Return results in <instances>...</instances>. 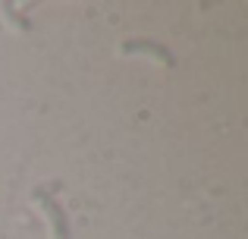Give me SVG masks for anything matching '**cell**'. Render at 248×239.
Segmentation results:
<instances>
[{
	"label": "cell",
	"mask_w": 248,
	"mask_h": 239,
	"mask_svg": "<svg viewBox=\"0 0 248 239\" xmlns=\"http://www.w3.org/2000/svg\"><path fill=\"white\" fill-rule=\"evenodd\" d=\"M31 202L41 208V214H44V221H47V230H50V236H54V239H69V236H73V227H69L66 211L50 198V192L44 189V186L31 189Z\"/></svg>",
	"instance_id": "6da1fadb"
},
{
	"label": "cell",
	"mask_w": 248,
	"mask_h": 239,
	"mask_svg": "<svg viewBox=\"0 0 248 239\" xmlns=\"http://www.w3.org/2000/svg\"><path fill=\"white\" fill-rule=\"evenodd\" d=\"M116 54L120 57H148V60H154L157 66H167V69L176 66L173 50L164 48L160 41H151V38H126V41H120Z\"/></svg>",
	"instance_id": "7a4b0ae2"
},
{
	"label": "cell",
	"mask_w": 248,
	"mask_h": 239,
	"mask_svg": "<svg viewBox=\"0 0 248 239\" xmlns=\"http://www.w3.org/2000/svg\"><path fill=\"white\" fill-rule=\"evenodd\" d=\"M0 16H3V22L10 25L13 32H31V22L25 13H19L16 6L10 3V0H0Z\"/></svg>",
	"instance_id": "3957f363"
}]
</instances>
